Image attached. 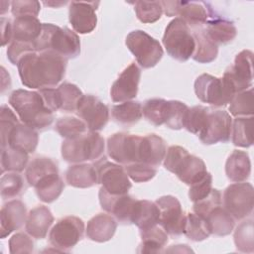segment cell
<instances>
[{
    "mask_svg": "<svg viewBox=\"0 0 254 254\" xmlns=\"http://www.w3.org/2000/svg\"><path fill=\"white\" fill-rule=\"evenodd\" d=\"M66 61L53 51L29 53L17 64L21 82L33 89L54 87L64 76Z\"/></svg>",
    "mask_w": 254,
    "mask_h": 254,
    "instance_id": "obj_1",
    "label": "cell"
},
{
    "mask_svg": "<svg viewBox=\"0 0 254 254\" xmlns=\"http://www.w3.org/2000/svg\"><path fill=\"white\" fill-rule=\"evenodd\" d=\"M232 118L227 111L209 110L205 125L197 135L204 145L226 143L231 137Z\"/></svg>",
    "mask_w": 254,
    "mask_h": 254,
    "instance_id": "obj_15",
    "label": "cell"
},
{
    "mask_svg": "<svg viewBox=\"0 0 254 254\" xmlns=\"http://www.w3.org/2000/svg\"><path fill=\"white\" fill-rule=\"evenodd\" d=\"M30 234L18 232L9 240V251L12 254L32 253L34 251V242Z\"/></svg>",
    "mask_w": 254,
    "mask_h": 254,
    "instance_id": "obj_52",
    "label": "cell"
},
{
    "mask_svg": "<svg viewBox=\"0 0 254 254\" xmlns=\"http://www.w3.org/2000/svg\"><path fill=\"white\" fill-rule=\"evenodd\" d=\"M59 174L58 165L48 157H37L26 168V180L31 187H36V185L44 180L45 178Z\"/></svg>",
    "mask_w": 254,
    "mask_h": 254,
    "instance_id": "obj_33",
    "label": "cell"
},
{
    "mask_svg": "<svg viewBox=\"0 0 254 254\" xmlns=\"http://www.w3.org/2000/svg\"><path fill=\"white\" fill-rule=\"evenodd\" d=\"M142 104L139 101H125L116 104L111 109L113 120L122 125H133L143 116Z\"/></svg>",
    "mask_w": 254,
    "mask_h": 254,
    "instance_id": "obj_36",
    "label": "cell"
},
{
    "mask_svg": "<svg viewBox=\"0 0 254 254\" xmlns=\"http://www.w3.org/2000/svg\"><path fill=\"white\" fill-rule=\"evenodd\" d=\"M161 1H137L135 2V13L142 23H154L160 20L163 14Z\"/></svg>",
    "mask_w": 254,
    "mask_h": 254,
    "instance_id": "obj_46",
    "label": "cell"
},
{
    "mask_svg": "<svg viewBox=\"0 0 254 254\" xmlns=\"http://www.w3.org/2000/svg\"><path fill=\"white\" fill-rule=\"evenodd\" d=\"M141 136L119 132L107 140L108 156L120 165L139 162V147Z\"/></svg>",
    "mask_w": 254,
    "mask_h": 254,
    "instance_id": "obj_14",
    "label": "cell"
},
{
    "mask_svg": "<svg viewBox=\"0 0 254 254\" xmlns=\"http://www.w3.org/2000/svg\"><path fill=\"white\" fill-rule=\"evenodd\" d=\"M98 197L100 205L105 211L113 214L121 223H131L137 199L128 195V193L118 195L110 194L102 188L99 190Z\"/></svg>",
    "mask_w": 254,
    "mask_h": 254,
    "instance_id": "obj_20",
    "label": "cell"
},
{
    "mask_svg": "<svg viewBox=\"0 0 254 254\" xmlns=\"http://www.w3.org/2000/svg\"><path fill=\"white\" fill-rule=\"evenodd\" d=\"M128 177L135 183H145L152 180L157 174V169L144 163H131L124 168Z\"/></svg>",
    "mask_w": 254,
    "mask_h": 254,
    "instance_id": "obj_49",
    "label": "cell"
},
{
    "mask_svg": "<svg viewBox=\"0 0 254 254\" xmlns=\"http://www.w3.org/2000/svg\"><path fill=\"white\" fill-rule=\"evenodd\" d=\"M230 114L235 117L253 116L254 113V93L253 88L240 91L234 95L229 105Z\"/></svg>",
    "mask_w": 254,
    "mask_h": 254,
    "instance_id": "obj_41",
    "label": "cell"
},
{
    "mask_svg": "<svg viewBox=\"0 0 254 254\" xmlns=\"http://www.w3.org/2000/svg\"><path fill=\"white\" fill-rule=\"evenodd\" d=\"M189 107L179 100H168V111L166 116L165 125L174 130H180L184 128Z\"/></svg>",
    "mask_w": 254,
    "mask_h": 254,
    "instance_id": "obj_47",
    "label": "cell"
},
{
    "mask_svg": "<svg viewBox=\"0 0 254 254\" xmlns=\"http://www.w3.org/2000/svg\"><path fill=\"white\" fill-rule=\"evenodd\" d=\"M141 77V70L135 63H131L113 82L110 97L113 102H125L136 97Z\"/></svg>",
    "mask_w": 254,
    "mask_h": 254,
    "instance_id": "obj_18",
    "label": "cell"
},
{
    "mask_svg": "<svg viewBox=\"0 0 254 254\" xmlns=\"http://www.w3.org/2000/svg\"><path fill=\"white\" fill-rule=\"evenodd\" d=\"M55 129L64 139L76 138L87 132L85 123L81 119L72 116L60 118L56 123Z\"/></svg>",
    "mask_w": 254,
    "mask_h": 254,
    "instance_id": "obj_45",
    "label": "cell"
},
{
    "mask_svg": "<svg viewBox=\"0 0 254 254\" xmlns=\"http://www.w3.org/2000/svg\"><path fill=\"white\" fill-rule=\"evenodd\" d=\"M163 11L168 17L180 16L189 27L196 28L205 24L211 17V10L203 2L161 1Z\"/></svg>",
    "mask_w": 254,
    "mask_h": 254,
    "instance_id": "obj_12",
    "label": "cell"
},
{
    "mask_svg": "<svg viewBox=\"0 0 254 254\" xmlns=\"http://www.w3.org/2000/svg\"><path fill=\"white\" fill-rule=\"evenodd\" d=\"M26 190L23 177L16 172H8L0 180V190L3 199L14 198L22 194Z\"/></svg>",
    "mask_w": 254,
    "mask_h": 254,
    "instance_id": "obj_43",
    "label": "cell"
},
{
    "mask_svg": "<svg viewBox=\"0 0 254 254\" xmlns=\"http://www.w3.org/2000/svg\"><path fill=\"white\" fill-rule=\"evenodd\" d=\"M142 242L138 252L159 253L168 243V233L160 226L155 225L149 229L140 231Z\"/></svg>",
    "mask_w": 254,
    "mask_h": 254,
    "instance_id": "obj_35",
    "label": "cell"
},
{
    "mask_svg": "<svg viewBox=\"0 0 254 254\" xmlns=\"http://www.w3.org/2000/svg\"><path fill=\"white\" fill-rule=\"evenodd\" d=\"M234 243L238 251L244 253H253L254 235L253 220L247 219L242 221L234 231Z\"/></svg>",
    "mask_w": 254,
    "mask_h": 254,
    "instance_id": "obj_44",
    "label": "cell"
},
{
    "mask_svg": "<svg viewBox=\"0 0 254 254\" xmlns=\"http://www.w3.org/2000/svg\"><path fill=\"white\" fill-rule=\"evenodd\" d=\"M67 2L64 1V2H44L45 5H48V6H52V7H60L62 5H64L66 4Z\"/></svg>",
    "mask_w": 254,
    "mask_h": 254,
    "instance_id": "obj_57",
    "label": "cell"
},
{
    "mask_svg": "<svg viewBox=\"0 0 254 254\" xmlns=\"http://www.w3.org/2000/svg\"><path fill=\"white\" fill-rule=\"evenodd\" d=\"M103 137L95 131L86 132L76 138L64 139L62 144V157L68 163L97 161L104 153Z\"/></svg>",
    "mask_w": 254,
    "mask_h": 254,
    "instance_id": "obj_5",
    "label": "cell"
},
{
    "mask_svg": "<svg viewBox=\"0 0 254 254\" xmlns=\"http://www.w3.org/2000/svg\"><path fill=\"white\" fill-rule=\"evenodd\" d=\"M225 174L234 183L246 182L251 174V162L245 151L234 150L225 163Z\"/></svg>",
    "mask_w": 254,
    "mask_h": 254,
    "instance_id": "obj_29",
    "label": "cell"
},
{
    "mask_svg": "<svg viewBox=\"0 0 254 254\" xmlns=\"http://www.w3.org/2000/svg\"><path fill=\"white\" fill-rule=\"evenodd\" d=\"M194 92L201 102L216 107L227 105L236 94V90L228 78L216 77L208 73H202L195 79Z\"/></svg>",
    "mask_w": 254,
    "mask_h": 254,
    "instance_id": "obj_7",
    "label": "cell"
},
{
    "mask_svg": "<svg viewBox=\"0 0 254 254\" xmlns=\"http://www.w3.org/2000/svg\"><path fill=\"white\" fill-rule=\"evenodd\" d=\"M64 189V184L59 174L51 175L41 182L36 187V193L40 200L50 203L55 201L62 194Z\"/></svg>",
    "mask_w": 254,
    "mask_h": 254,
    "instance_id": "obj_38",
    "label": "cell"
},
{
    "mask_svg": "<svg viewBox=\"0 0 254 254\" xmlns=\"http://www.w3.org/2000/svg\"><path fill=\"white\" fill-rule=\"evenodd\" d=\"M184 234L192 241H202L209 237L210 230L206 220L196 213H188L184 228Z\"/></svg>",
    "mask_w": 254,
    "mask_h": 254,
    "instance_id": "obj_40",
    "label": "cell"
},
{
    "mask_svg": "<svg viewBox=\"0 0 254 254\" xmlns=\"http://www.w3.org/2000/svg\"><path fill=\"white\" fill-rule=\"evenodd\" d=\"M253 53L249 50L241 51L234 60V64L226 68L223 76L228 78L233 84L236 93L252 87Z\"/></svg>",
    "mask_w": 254,
    "mask_h": 254,
    "instance_id": "obj_17",
    "label": "cell"
},
{
    "mask_svg": "<svg viewBox=\"0 0 254 254\" xmlns=\"http://www.w3.org/2000/svg\"><path fill=\"white\" fill-rule=\"evenodd\" d=\"M76 113L89 131L97 132L102 130L109 120L107 105L91 94L82 95L78 101Z\"/></svg>",
    "mask_w": 254,
    "mask_h": 254,
    "instance_id": "obj_16",
    "label": "cell"
},
{
    "mask_svg": "<svg viewBox=\"0 0 254 254\" xmlns=\"http://www.w3.org/2000/svg\"><path fill=\"white\" fill-rule=\"evenodd\" d=\"M25 204L19 199H12L5 203L0 211V237L5 238L19 229L27 219Z\"/></svg>",
    "mask_w": 254,
    "mask_h": 254,
    "instance_id": "obj_21",
    "label": "cell"
},
{
    "mask_svg": "<svg viewBox=\"0 0 254 254\" xmlns=\"http://www.w3.org/2000/svg\"><path fill=\"white\" fill-rule=\"evenodd\" d=\"M143 115L155 126H161L165 124L167 111H168V100L163 98H151L145 101L143 107Z\"/></svg>",
    "mask_w": 254,
    "mask_h": 254,
    "instance_id": "obj_42",
    "label": "cell"
},
{
    "mask_svg": "<svg viewBox=\"0 0 254 254\" xmlns=\"http://www.w3.org/2000/svg\"><path fill=\"white\" fill-rule=\"evenodd\" d=\"M222 200L223 207L235 220L246 218L253 211V186L246 182L231 184L225 189Z\"/></svg>",
    "mask_w": 254,
    "mask_h": 254,
    "instance_id": "obj_9",
    "label": "cell"
},
{
    "mask_svg": "<svg viewBox=\"0 0 254 254\" xmlns=\"http://www.w3.org/2000/svg\"><path fill=\"white\" fill-rule=\"evenodd\" d=\"M65 182L74 188L86 189L98 184L97 172L92 164L77 163L65 172Z\"/></svg>",
    "mask_w": 254,
    "mask_h": 254,
    "instance_id": "obj_28",
    "label": "cell"
},
{
    "mask_svg": "<svg viewBox=\"0 0 254 254\" xmlns=\"http://www.w3.org/2000/svg\"><path fill=\"white\" fill-rule=\"evenodd\" d=\"M84 222L76 216H65L60 219L51 229L50 243L60 251H67L74 247L83 237Z\"/></svg>",
    "mask_w": 254,
    "mask_h": 254,
    "instance_id": "obj_11",
    "label": "cell"
},
{
    "mask_svg": "<svg viewBox=\"0 0 254 254\" xmlns=\"http://www.w3.org/2000/svg\"><path fill=\"white\" fill-rule=\"evenodd\" d=\"M117 228L116 220L106 213H98L87 222L86 236L95 242L109 241L115 234Z\"/></svg>",
    "mask_w": 254,
    "mask_h": 254,
    "instance_id": "obj_26",
    "label": "cell"
},
{
    "mask_svg": "<svg viewBox=\"0 0 254 254\" xmlns=\"http://www.w3.org/2000/svg\"><path fill=\"white\" fill-rule=\"evenodd\" d=\"M212 190V176L207 172L199 181L190 186L189 197L192 202L198 201L209 194Z\"/></svg>",
    "mask_w": 254,
    "mask_h": 254,
    "instance_id": "obj_51",
    "label": "cell"
},
{
    "mask_svg": "<svg viewBox=\"0 0 254 254\" xmlns=\"http://www.w3.org/2000/svg\"><path fill=\"white\" fill-rule=\"evenodd\" d=\"M35 50L53 51L66 60L74 59L80 53V40L77 34L68 28L44 23L41 35L35 43Z\"/></svg>",
    "mask_w": 254,
    "mask_h": 254,
    "instance_id": "obj_3",
    "label": "cell"
},
{
    "mask_svg": "<svg viewBox=\"0 0 254 254\" xmlns=\"http://www.w3.org/2000/svg\"><path fill=\"white\" fill-rule=\"evenodd\" d=\"M1 115H0V122H1V142L5 141L8 134L12 130V128L17 125L19 122L16 114L6 105L1 106Z\"/></svg>",
    "mask_w": 254,
    "mask_h": 254,
    "instance_id": "obj_55",
    "label": "cell"
},
{
    "mask_svg": "<svg viewBox=\"0 0 254 254\" xmlns=\"http://www.w3.org/2000/svg\"><path fill=\"white\" fill-rule=\"evenodd\" d=\"M155 202L160 210L161 227L172 236L184 234L187 214L179 199L174 195H163Z\"/></svg>",
    "mask_w": 254,
    "mask_h": 254,
    "instance_id": "obj_13",
    "label": "cell"
},
{
    "mask_svg": "<svg viewBox=\"0 0 254 254\" xmlns=\"http://www.w3.org/2000/svg\"><path fill=\"white\" fill-rule=\"evenodd\" d=\"M9 103L22 123L35 130H43L54 121V112L48 108L39 91L16 89L10 94Z\"/></svg>",
    "mask_w": 254,
    "mask_h": 254,
    "instance_id": "obj_2",
    "label": "cell"
},
{
    "mask_svg": "<svg viewBox=\"0 0 254 254\" xmlns=\"http://www.w3.org/2000/svg\"><path fill=\"white\" fill-rule=\"evenodd\" d=\"M160 220V210L156 202L137 199L132 214L131 223L135 224L140 231L149 229L159 223Z\"/></svg>",
    "mask_w": 254,
    "mask_h": 254,
    "instance_id": "obj_30",
    "label": "cell"
},
{
    "mask_svg": "<svg viewBox=\"0 0 254 254\" xmlns=\"http://www.w3.org/2000/svg\"><path fill=\"white\" fill-rule=\"evenodd\" d=\"M209 110V108L201 105H196L191 108L189 107L184 123V128H186L190 133L198 135L205 125Z\"/></svg>",
    "mask_w": 254,
    "mask_h": 254,
    "instance_id": "obj_48",
    "label": "cell"
},
{
    "mask_svg": "<svg viewBox=\"0 0 254 254\" xmlns=\"http://www.w3.org/2000/svg\"><path fill=\"white\" fill-rule=\"evenodd\" d=\"M83 93L81 90L70 82H64L57 88L51 89V101L55 110H63L65 112L76 111L79 99Z\"/></svg>",
    "mask_w": 254,
    "mask_h": 254,
    "instance_id": "obj_24",
    "label": "cell"
},
{
    "mask_svg": "<svg viewBox=\"0 0 254 254\" xmlns=\"http://www.w3.org/2000/svg\"><path fill=\"white\" fill-rule=\"evenodd\" d=\"M97 172L98 184L110 194L128 193L132 184L125 169L119 164L109 162L104 156L94 163Z\"/></svg>",
    "mask_w": 254,
    "mask_h": 254,
    "instance_id": "obj_10",
    "label": "cell"
},
{
    "mask_svg": "<svg viewBox=\"0 0 254 254\" xmlns=\"http://www.w3.org/2000/svg\"><path fill=\"white\" fill-rule=\"evenodd\" d=\"M204 219L208 224L210 233L216 236L230 234L235 225V219L222 205L214 207Z\"/></svg>",
    "mask_w": 254,
    "mask_h": 254,
    "instance_id": "obj_34",
    "label": "cell"
},
{
    "mask_svg": "<svg viewBox=\"0 0 254 254\" xmlns=\"http://www.w3.org/2000/svg\"><path fill=\"white\" fill-rule=\"evenodd\" d=\"M125 44L143 68L155 66L164 55L161 44L142 30L130 32L125 39Z\"/></svg>",
    "mask_w": 254,
    "mask_h": 254,
    "instance_id": "obj_8",
    "label": "cell"
},
{
    "mask_svg": "<svg viewBox=\"0 0 254 254\" xmlns=\"http://www.w3.org/2000/svg\"><path fill=\"white\" fill-rule=\"evenodd\" d=\"M12 40V22L5 18L1 17V44L5 46L6 44L11 43Z\"/></svg>",
    "mask_w": 254,
    "mask_h": 254,
    "instance_id": "obj_56",
    "label": "cell"
},
{
    "mask_svg": "<svg viewBox=\"0 0 254 254\" xmlns=\"http://www.w3.org/2000/svg\"><path fill=\"white\" fill-rule=\"evenodd\" d=\"M39 142L38 132L24 123L15 125L5 141L1 142V148L11 147L27 153L35 152Z\"/></svg>",
    "mask_w": 254,
    "mask_h": 254,
    "instance_id": "obj_22",
    "label": "cell"
},
{
    "mask_svg": "<svg viewBox=\"0 0 254 254\" xmlns=\"http://www.w3.org/2000/svg\"><path fill=\"white\" fill-rule=\"evenodd\" d=\"M195 42V49L192 59L199 64L213 62L218 54V46L208 37L205 29L198 28L192 32Z\"/></svg>",
    "mask_w": 254,
    "mask_h": 254,
    "instance_id": "obj_31",
    "label": "cell"
},
{
    "mask_svg": "<svg viewBox=\"0 0 254 254\" xmlns=\"http://www.w3.org/2000/svg\"><path fill=\"white\" fill-rule=\"evenodd\" d=\"M163 45L173 59L186 62L192 57L195 42L190 27L181 18H175L166 27L163 36Z\"/></svg>",
    "mask_w": 254,
    "mask_h": 254,
    "instance_id": "obj_6",
    "label": "cell"
},
{
    "mask_svg": "<svg viewBox=\"0 0 254 254\" xmlns=\"http://www.w3.org/2000/svg\"><path fill=\"white\" fill-rule=\"evenodd\" d=\"M219 205H222L221 192L218 190H216V189H212L207 196H205L204 198H202V199H200L198 201L193 202L192 210L197 215L205 218L206 215L214 207L219 206Z\"/></svg>",
    "mask_w": 254,
    "mask_h": 254,
    "instance_id": "obj_50",
    "label": "cell"
},
{
    "mask_svg": "<svg viewBox=\"0 0 254 254\" xmlns=\"http://www.w3.org/2000/svg\"><path fill=\"white\" fill-rule=\"evenodd\" d=\"M36 52L35 46L33 44H28L24 42L11 41L7 48V57L8 60L13 64H18L19 61L27 54Z\"/></svg>",
    "mask_w": 254,
    "mask_h": 254,
    "instance_id": "obj_54",
    "label": "cell"
},
{
    "mask_svg": "<svg viewBox=\"0 0 254 254\" xmlns=\"http://www.w3.org/2000/svg\"><path fill=\"white\" fill-rule=\"evenodd\" d=\"M41 9L39 1L24 0V1H12L11 12L15 18L23 16L37 17Z\"/></svg>",
    "mask_w": 254,
    "mask_h": 254,
    "instance_id": "obj_53",
    "label": "cell"
},
{
    "mask_svg": "<svg viewBox=\"0 0 254 254\" xmlns=\"http://www.w3.org/2000/svg\"><path fill=\"white\" fill-rule=\"evenodd\" d=\"M167 153L166 142L156 134L141 136L139 147V162L157 168Z\"/></svg>",
    "mask_w": 254,
    "mask_h": 254,
    "instance_id": "obj_23",
    "label": "cell"
},
{
    "mask_svg": "<svg viewBox=\"0 0 254 254\" xmlns=\"http://www.w3.org/2000/svg\"><path fill=\"white\" fill-rule=\"evenodd\" d=\"M99 2H76L69 3L68 19L74 32L79 34L91 33L97 25L96 9Z\"/></svg>",
    "mask_w": 254,
    "mask_h": 254,
    "instance_id": "obj_19",
    "label": "cell"
},
{
    "mask_svg": "<svg viewBox=\"0 0 254 254\" xmlns=\"http://www.w3.org/2000/svg\"><path fill=\"white\" fill-rule=\"evenodd\" d=\"M253 116L236 117L232 122L231 139L237 147L248 148L253 144Z\"/></svg>",
    "mask_w": 254,
    "mask_h": 254,
    "instance_id": "obj_37",
    "label": "cell"
},
{
    "mask_svg": "<svg viewBox=\"0 0 254 254\" xmlns=\"http://www.w3.org/2000/svg\"><path fill=\"white\" fill-rule=\"evenodd\" d=\"M164 167L188 186L199 181L207 173L203 160L190 154L181 146L169 147L164 158Z\"/></svg>",
    "mask_w": 254,
    "mask_h": 254,
    "instance_id": "obj_4",
    "label": "cell"
},
{
    "mask_svg": "<svg viewBox=\"0 0 254 254\" xmlns=\"http://www.w3.org/2000/svg\"><path fill=\"white\" fill-rule=\"evenodd\" d=\"M53 222L54 216L50 208L45 205H38L28 213L25 229L32 237L43 239L47 236Z\"/></svg>",
    "mask_w": 254,
    "mask_h": 254,
    "instance_id": "obj_25",
    "label": "cell"
},
{
    "mask_svg": "<svg viewBox=\"0 0 254 254\" xmlns=\"http://www.w3.org/2000/svg\"><path fill=\"white\" fill-rule=\"evenodd\" d=\"M205 32L208 37L218 46L228 44L236 37L237 30L233 22L221 17H213L207 22Z\"/></svg>",
    "mask_w": 254,
    "mask_h": 254,
    "instance_id": "obj_32",
    "label": "cell"
},
{
    "mask_svg": "<svg viewBox=\"0 0 254 254\" xmlns=\"http://www.w3.org/2000/svg\"><path fill=\"white\" fill-rule=\"evenodd\" d=\"M29 153L11 147H5L1 150V171L20 173L27 168Z\"/></svg>",
    "mask_w": 254,
    "mask_h": 254,
    "instance_id": "obj_39",
    "label": "cell"
},
{
    "mask_svg": "<svg viewBox=\"0 0 254 254\" xmlns=\"http://www.w3.org/2000/svg\"><path fill=\"white\" fill-rule=\"evenodd\" d=\"M43 24L37 17L23 16L17 17L12 22V40L33 44L41 35Z\"/></svg>",
    "mask_w": 254,
    "mask_h": 254,
    "instance_id": "obj_27",
    "label": "cell"
}]
</instances>
